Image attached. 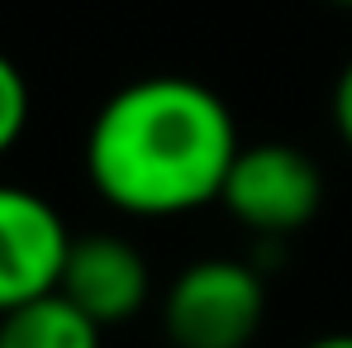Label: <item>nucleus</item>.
<instances>
[{
    "label": "nucleus",
    "mask_w": 352,
    "mask_h": 348,
    "mask_svg": "<svg viewBox=\"0 0 352 348\" xmlns=\"http://www.w3.org/2000/svg\"><path fill=\"white\" fill-rule=\"evenodd\" d=\"M238 119L195 76H138L119 86L86 129V176L129 220H176L219 205L234 167Z\"/></svg>",
    "instance_id": "obj_1"
},
{
    "label": "nucleus",
    "mask_w": 352,
    "mask_h": 348,
    "mask_svg": "<svg viewBox=\"0 0 352 348\" xmlns=\"http://www.w3.org/2000/svg\"><path fill=\"white\" fill-rule=\"evenodd\" d=\"M267 325V282L243 258H195L162 291L172 348H248Z\"/></svg>",
    "instance_id": "obj_2"
},
{
    "label": "nucleus",
    "mask_w": 352,
    "mask_h": 348,
    "mask_svg": "<svg viewBox=\"0 0 352 348\" xmlns=\"http://www.w3.org/2000/svg\"><path fill=\"white\" fill-rule=\"evenodd\" d=\"M219 205L252 238H291L324 210V167L286 139L243 143L224 176Z\"/></svg>",
    "instance_id": "obj_3"
},
{
    "label": "nucleus",
    "mask_w": 352,
    "mask_h": 348,
    "mask_svg": "<svg viewBox=\"0 0 352 348\" xmlns=\"http://www.w3.org/2000/svg\"><path fill=\"white\" fill-rule=\"evenodd\" d=\"M72 229L58 205L29 186L0 181V315L58 291Z\"/></svg>",
    "instance_id": "obj_4"
},
{
    "label": "nucleus",
    "mask_w": 352,
    "mask_h": 348,
    "mask_svg": "<svg viewBox=\"0 0 352 348\" xmlns=\"http://www.w3.org/2000/svg\"><path fill=\"white\" fill-rule=\"evenodd\" d=\"M58 291L91 315L100 329L129 325L148 310L153 300V267L143 258V248L124 234H81L67 248Z\"/></svg>",
    "instance_id": "obj_5"
},
{
    "label": "nucleus",
    "mask_w": 352,
    "mask_h": 348,
    "mask_svg": "<svg viewBox=\"0 0 352 348\" xmlns=\"http://www.w3.org/2000/svg\"><path fill=\"white\" fill-rule=\"evenodd\" d=\"M100 325L81 315L62 291L0 315V348H100Z\"/></svg>",
    "instance_id": "obj_6"
},
{
    "label": "nucleus",
    "mask_w": 352,
    "mask_h": 348,
    "mask_svg": "<svg viewBox=\"0 0 352 348\" xmlns=\"http://www.w3.org/2000/svg\"><path fill=\"white\" fill-rule=\"evenodd\" d=\"M29 81H24V72L14 67V58H5L0 53V158L24 139V129H29Z\"/></svg>",
    "instance_id": "obj_7"
},
{
    "label": "nucleus",
    "mask_w": 352,
    "mask_h": 348,
    "mask_svg": "<svg viewBox=\"0 0 352 348\" xmlns=\"http://www.w3.org/2000/svg\"><path fill=\"white\" fill-rule=\"evenodd\" d=\"M329 115H333V129H338V139L352 148V62L338 72V81H333V101H329Z\"/></svg>",
    "instance_id": "obj_8"
},
{
    "label": "nucleus",
    "mask_w": 352,
    "mask_h": 348,
    "mask_svg": "<svg viewBox=\"0 0 352 348\" xmlns=\"http://www.w3.org/2000/svg\"><path fill=\"white\" fill-rule=\"evenodd\" d=\"M305 348H352V334L343 329V334H319V339H309Z\"/></svg>",
    "instance_id": "obj_9"
},
{
    "label": "nucleus",
    "mask_w": 352,
    "mask_h": 348,
    "mask_svg": "<svg viewBox=\"0 0 352 348\" xmlns=\"http://www.w3.org/2000/svg\"><path fill=\"white\" fill-rule=\"evenodd\" d=\"M329 5H333V10H348V14H352V0H329Z\"/></svg>",
    "instance_id": "obj_10"
}]
</instances>
